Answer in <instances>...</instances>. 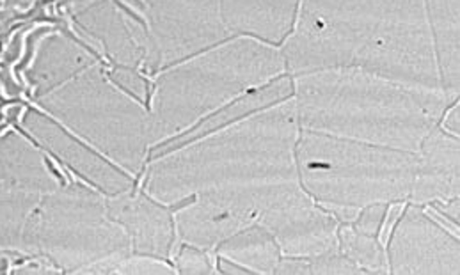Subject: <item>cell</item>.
<instances>
[{"label":"cell","instance_id":"6da1fadb","mask_svg":"<svg viewBox=\"0 0 460 275\" xmlns=\"http://www.w3.org/2000/svg\"><path fill=\"white\" fill-rule=\"evenodd\" d=\"M279 50L292 76L359 69L443 91L425 0H301Z\"/></svg>","mask_w":460,"mask_h":275},{"label":"cell","instance_id":"7a4b0ae2","mask_svg":"<svg viewBox=\"0 0 460 275\" xmlns=\"http://www.w3.org/2000/svg\"><path fill=\"white\" fill-rule=\"evenodd\" d=\"M294 78L301 129L405 151H418L459 100L359 69H322Z\"/></svg>","mask_w":460,"mask_h":275},{"label":"cell","instance_id":"3957f363","mask_svg":"<svg viewBox=\"0 0 460 275\" xmlns=\"http://www.w3.org/2000/svg\"><path fill=\"white\" fill-rule=\"evenodd\" d=\"M299 183L325 209L405 203L418 173V151L299 129Z\"/></svg>","mask_w":460,"mask_h":275},{"label":"cell","instance_id":"277c9868","mask_svg":"<svg viewBox=\"0 0 460 275\" xmlns=\"http://www.w3.org/2000/svg\"><path fill=\"white\" fill-rule=\"evenodd\" d=\"M387 238L391 274H460L459 235L443 227L430 208H403Z\"/></svg>","mask_w":460,"mask_h":275},{"label":"cell","instance_id":"5b68a950","mask_svg":"<svg viewBox=\"0 0 460 275\" xmlns=\"http://www.w3.org/2000/svg\"><path fill=\"white\" fill-rule=\"evenodd\" d=\"M281 247L283 256L314 258L338 249V222L314 203L299 182L279 187L258 215Z\"/></svg>","mask_w":460,"mask_h":275},{"label":"cell","instance_id":"8992f818","mask_svg":"<svg viewBox=\"0 0 460 275\" xmlns=\"http://www.w3.org/2000/svg\"><path fill=\"white\" fill-rule=\"evenodd\" d=\"M459 138L436 127L418 149V173L409 201L447 203L459 198Z\"/></svg>","mask_w":460,"mask_h":275},{"label":"cell","instance_id":"52a82bcc","mask_svg":"<svg viewBox=\"0 0 460 275\" xmlns=\"http://www.w3.org/2000/svg\"><path fill=\"white\" fill-rule=\"evenodd\" d=\"M301 0H219L231 36H247L281 47L292 34Z\"/></svg>","mask_w":460,"mask_h":275},{"label":"cell","instance_id":"ba28073f","mask_svg":"<svg viewBox=\"0 0 460 275\" xmlns=\"http://www.w3.org/2000/svg\"><path fill=\"white\" fill-rule=\"evenodd\" d=\"M441 87L459 98V0H425Z\"/></svg>","mask_w":460,"mask_h":275},{"label":"cell","instance_id":"9c48e42d","mask_svg":"<svg viewBox=\"0 0 460 275\" xmlns=\"http://www.w3.org/2000/svg\"><path fill=\"white\" fill-rule=\"evenodd\" d=\"M217 254L249 274H274L283 253L272 233L254 222L217 245Z\"/></svg>","mask_w":460,"mask_h":275},{"label":"cell","instance_id":"30bf717a","mask_svg":"<svg viewBox=\"0 0 460 275\" xmlns=\"http://www.w3.org/2000/svg\"><path fill=\"white\" fill-rule=\"evenodd\" d=\"M338 251L350 260L361 272L385 274L387 262L383 242L377 236H368L356 231L350 224L338 227Z\"/></svg>","mask_w":460,"mask_h":275},{"label":"cell","instance_id":"8fae6325","mask_svg":"<svg viewBox=\"0 0 460 275\" xmlns=\"http://www.w3.org/2000/svg\"><path fill=\"white\" fill-rule=\"evenodd\" d=\"M391 205L385 203H377L370 207L361 208L356 220L350 222V226L368 236H379L383 231L384 218L387 215V209Z\"/></svg>","mask_w":460,"mask_h":275},{"label":"cell","instance_id":"7c38bea8","mask_svg":"<svg viewBox=\"0 0 460 275\" xmlns=\"http://www.w3.org/2000/svg\"><path fill=\"white\" fill-rule=\"evenodd\" d=\"M441 129L447 130L452 136L459 138V102H456L450 107V112L447 116H443L441 120Z\"/></svg>","mask_w":460,"mask_h":275}]
</instances>
